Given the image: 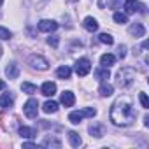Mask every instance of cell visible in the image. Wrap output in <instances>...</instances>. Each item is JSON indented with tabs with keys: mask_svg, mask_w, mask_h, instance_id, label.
Masks as SVG:
<instances>
[{
	"mask_svg": "<svg viewBox=\"0 0 149 149\" xmlns=\"http://www.w3.org/2000/svg\"><path fill=\"white\" fill-rule=\"evenodd\" d=\"M137 119V112L128 97H119L111 107V121L116 126H130Z\"/></svg>",
	"mask_w": 149,
	"mask_h": 149,
	"instance_id": "1",
	"label": "cell"
},
{
	"mask_svg": "<svg viewBox=\"0 0 149 149\" xmlns=\"http://www.w3.org/2000/svg\"><path fill=\"white\" fill-rule=\"evenodd\" d=\"M133 81H135V70H133V68L125 67V68H121V70L118 72V86L126 88V86H130Z\"/></svg>",
	"mask_w": 149,
	"mask_h": 149,
	"instance_id": "2",
	"label": "cell"
},
{
	"mask_svg": "<svg viewBox=\"0 0 149 149\" xmlns=\"http://www.w3.org/2000/svg\"><path fill=\"white\" fill-rule=\"evenodd\" d=\"M95 114H97V111L93 107H86L83 111H74V112H70L68 114V121L72 125H79L83 121V118H93Z\"/></svg>",
	"mask_w": 149,
	"mask_h": 149,
	"instance_id": "3",
	"label": "cell"
},
{
	"mask_svg": "<svg viewBox=\"0 0 149 149\" xmlns=\"http://www.w3.org/2000/svg\"><path fill=\"white\" fill-rule=\"evenodd\" d=\"M74 68H76L77 76L84 77V76H88L90 70H91V61H90L88 58H79V60L76 61V65H74Z\"/></svg>",
	"mask_w": 149,
	"mask_h": 149,
	"instance_id": "4",
	"label": "cell"
},
{
	"mask_svg": "<svg viewBox=\"0 0 149 149\" xmlns=\"http://www.w3.org/2000/svg\"><path fill=\"white\" fill-rule=\"evenodd\" d=\"M28 63L32 68H37V70H47L49 68V61L46 58H42L40 54H32L28 58Z\"/></svg>",
	"mask_w": 149,
	"mask_h": 149,
	"instance_id": "5",
	"label": "cell"
},
{
	"mask_svg": "<svg viewBox=\"0 0 149 149\" xmlns=\"http://www.w3.org/2000/svg\"><path fill=\"white\" fill-rule=\"evenodd\" d=\"M23 112H25V116H26V118H30V119L37 118V112H39V102H37L35 98H30V100L25 104Z\"/></svg>",
	"mask_w": 149,
	"mask_h": 149,
	"instance_id": "6",
	"label": "cell"
},
{
	"mask_svg": "<svg viewBox=\"0 0 149 149\" xmlns=\"http://www.w3.org/2000/svg\"><path fill=\"white\" fill-rule=\"evenodd\" d=\"M125 9H126V13L128 14H133L135 11H139V13H146V6L144 4H139L137 0H126L125 2Z\"/></svg>",
	"mask_w": 149,
	"mask_h": 149,
	"instance_id": "7",
	"label": "cell"
},
{
	"mask_svg": "<svg viewBox=\"0 0 149 149\" xmlns=\"http://www.w3.org/2000/svg\"><path fill=\"white\" fill-rule=\"evenodd\" d=\"M37 26H39L40 32H54L58 28V23L53 21V19H42V21H39Z\"/></svg>",
	"mask_w": 149,
	"mask_h": 149,
	"instance_id": "8",
	"label": "cell"
},
{
	"mask_svg": "<svg viewBox=\"0 0 149 149\" xmlns=\"http://www.w3.org/2000/svg\"><path fill=\"white\" fill-rule=\"evenodd\" d=\"M130 35H133L135 39H140V37H144V33H146V28H144V25L142 23H133L132 26H130Z\"/></svg>",
	"mask_w": 149,
	"mask_h": 149,
	"instance_id": "9",
	"label": "cell"
},
{
	"mask_svg": "<svg viewBox=\"0 0 149 149\" xmlns=\"http://www.w3.org/2000/svg\"><path fill=\"white\" fill-rule=\"evenodd\" d=\"M6 74H7L9 79H16V77L19 76V67H18V63L11 61V63L6 67Z\"/></svg>",
	"mask_w": 149,
	"mask_h": 149,
	"instance_id": "10",
	"label": "cell"
},
{
	"mask_svg": "<svg viewBox=\"0 0 149 149\" xmlns=\"http://www.w3.org/2000/svg\"><path fill=\"white\" fill-rule=\"evenodd\" d=\"M40 91H42V95H44V97H53V95L56 93V84H54V83H51V81H47V83H44V84H42Z\"/></svg>",
	"mask_w": 149,
	"mask_h": 149,
	"instance_id": "11",
	"label": "cell"
},
{
	"mask_svg": "<svg viewBox=\"0 0 149 149\" xmlns=\"http://www.w3.org/2000/svg\"><path fill=\"white\" fill-rule=\"evenodd\" d=\"M61 104L65 107H72L74 104H76V97H74L72 91H63L61 93Z\"/></svg>",
	"mask_w": 149,
	"mask_h": 149,
	"instance_id": "12",
	"label": "cell"
},
{
	"mask_svg": "<svg viewBox=\"0 0 149 149\" xmlns=\"http://www.w3.org/2000/svg\"><path fill=\"white\" fill-rule=\"evenodd\" d=\"M95 77L100 81V83H105L109 77H111V72L107 70V67H102V68H97V72H95Z\"/></svg>",
	"mask_w": 149,
	"mask_h": 149,
	"instance_id": "13",
	"label": "cell"
},
{
	"mask_svg": "<svg viewBox=\"0 0 149 149\" xmlns=\"http://www.w3.org/2000/svg\"><path fill=\"white\" fill-rule=\"evenodd\" d=\"M84 28L88 30V32H97L98 30V23H97V19L95 18H91V16H88L86 19H84Z\"/></svg>",
	"mask_w": 149,
	"mask_h": 149,
	"instance_id": "14",
	"label": "cell"
},
{
	"mask_svg": "<svg viewBox=\"0 0 149 149\" xmlns=\"http://www.w3.org/2000/svg\"><path fill=\"white\" fill-rule=\"evenodd\" d=\"M100 63H102L104 67H111V65H114V63H116V56H114V54H111V53H105V54H102V56H100Z\"/></svg>",
	"mask_w": 149,
	"mask_h": 149,
	"instance_id": "15",
	"label": "cell"
},
{
	"mask_svg": "<svg viewBox=\"0 0 149 149\" xmlns=\"http://www.w3.org/2000/svg\"><path fill=\"white\" fill-rule=\"evenodd\" d=\"M13 104H14V98H13V95L6 93V95H2V97H0V105H2L4 109H11V107H13Z\"/></svg>",
	"mask_w": 149,
	"mask_h": 149,
	"instance_id": "16",
	"label": "cell"
},
{
	"mask_svg": "<svg viewBox=\"0 0 149 149\" xmlns=\"http://www.w3.org/2000/svg\"><path fill=\"white\" fill-rule=\"evenodd\" d=\"M70 74H72V70H70V67H67V65H61V67L56 70V76H58L60 79H68Z\"/></svg>",
	"mask_w": 149,
	"mask_h": 149,
	"instance_id": "17",
	"label": "cell"
},
{
	"mask_svg": "<svg viewBox=\"0 0 149 149\" xmlns=\"http://www.w3.org/2000/svg\"><path fill=\"white\" fill-rule=\"evenodd\" d=\"M88 130H90L91 137H102V135H104V126H102V125H98V123H93Z\"/></svg>",
	"mask_w": 149,
	"mask_h": 149,
	"instance_id": "18",
	"label": "cell"
},
{
	"mask_svg": "<svg viewBox=\"0 0 149 149\" xmlns=\"http://www.w3.org/2000/svg\"><path fill=\"white\" fill-rule=\"evenodd\" d=\"M68 140H70V146H72V147H79L81 142H83L77 132H70V133H68Z\"/></svg>",
	"mask_w": 149,
	"mask_h": 149,
	"instance_id": "19",
	"label": "cell"
},
{
	"mask_svg": "<svg viewBox=\"0 0 149 149\" xmlns=\"http://www.w3.org/2000/svg\"><path fill=\"white\" fill-rule=\"evenodd\" d=\"M98 93H100L102 97H111V95L114 93V88H112V84H107V83H102V86H100V90H98Z\"/></svg>",
	"mask_w": 149,
	"mask_h": 149,
	"instance_id": "20",
	"label": "cell"
},
{
	"mask_svg": "<svg viewBox=\"0 0 149 149\" xmlns=\"http://www.w3.org/2000/svg\"><path fill=\"white\" fill-rule=\"evenodd\" d=\"M42 109H44V112H47V114H54V112L58 111V104L53 102V100H47V102L42 105Z\"/></svg>",
	"mask_w": 149,
	"mask_h": 149,
	"instance_id": "21",
	"label": "cell"
},
{
	"mask_svg": "<svg viewBox=\"0 0 149 149\" xmlns=\"http://www.w3.org/2000/svg\"><path fill=\"white\" fill-rule=\"evenodd\" d=\"M19 135H21V137H25V139H33V137L37 135V132H35L33 128L21 126V128H19Z\"/></svg>",
	"mask_w": 149,
	"mask_h": 149,
	"instance_id": "22",
	"label": "cell"
},
{
	"mask_svg": "<svg viewBox=\"0 0 149 149\" xmlns=\"http://www.w3.org/2000/svg\"><path fill=\"white\" fill-rule=\"evenodd\" d=\"M21 90H23L25 93H28V95L37 93V86H35V84H30V83H23V84H21Z\"/></svg>",
	"mask_w": 149,
	"mask_h": 149,
	"instance_id": "23",
	"label": "cell"
},
{
	"mask_svg": "<svg viewBox=\"0 0 149 149\" xmlns=\"http://www.w3.org/2000/svg\"><path fill=\"white\" fill-rule=\"evenodd\" d=\"M98 40H100L102 44H107V46L114 44V39H112L109 33H100V35H98Z\"/></svg>",
	"mask_w": 149,
	"mask_h": 149,
	"instance_id": "24",
	"label": "cell"
},
{
	"mask_svg": "<svg viewBox=\"0 0 149 149\" xmlns=\"http://www.w3.org/2000/svg\"><path fill=\"white\" fill-rule=\"evenodd\" d=\"M114 21L119 23V25H125V23H128V18L123 13H114Z\"/></svg>",
	"mask_w": 149,
	"mask_h": 149,
	"instance_id": "25",
	"label": "cell"
},
{
	"mask_svg": "<svg viewBox=\"0 0 149 149\" xmlns=\"http://www.w3.org/2000/svg\"><path fill=\"white\" fill-rule=\"evenodd\" d=\"M13 37V33L7 30V28H4V26H0V39H2V40H9Z\"/></svg>",
	"mask_w": 149,
	"mask_h": 149,
	"instance_id": "26",
	"label": "cell"
},
{
	"mask_svg": "<svg viewBox=\"0 0 149 149\" xmlns=\"http://www.w3.org/2000/svg\"><path fill=\"white\" fill-rule=\"evenodd\" d=\"M42 146H47V147H49V146H54V147H60L61 144H60L58 140H54V139H46V140L42 142Z\"/></svg>",
	"mask_w": 149,
	"mask_h": 149,
	"instance_id": "27",
	"label": "cell"
},
{
	"mask_svg": "<svg viewBox=\"0 0 149 149\" xmlns=\"http://www.w3.org/2000/svg\"><path fill=\"white\" fill-rule=\"evenodd\" d=\"M139 98H140V104H142V107H144V109H147V107H149L147 95H146V93H140V95H139Z\"/></svg>",
	"mask_w": 149,
	"mask_h": 149,
	"instance_id": "28",
	"label": "cell"
},
{
	"mask_svg": "<svg viewBox=\"0 0 149 149\" xmlns=\"http://www.w3.org/2000/svg\"><path fill=\"white\" fill-rule=\"evenodd\" d=\"M118 56L119 58H125L126 56V46H119L118 47Z\"/></svg>",
	"mask_w": 149,
	"mask_h": 149,
	"instance_id": "29",
	"label": "cell"
},
{
	"mask_svg": "<svg viewBox=\"0 0 149 149\" xmlns=\"http://www.w3.org/2000/svg\"><path fill=\"white\" fill-rule=\"evenodd\" d=\"M47 44L53 46V47H56V46H58V37H49V39H47Z\"/></svg>",
	"mask_w": 149,
	"mask_h": 149,
	"instance_id": "30",
	"label": "cell"
},
{
	"mask_svg": "<svg viewBox=\"0 0 149 149\" xmlns=\"http://www.w3.org/2000/svg\"><path fill=\"white\" fill-rule=\"evenodd\" d=\"M119 4H121V0H109V4H107V6H109V7H112V9H114V7H118V6H119Z\"/></svg>",
	"mask_w": 149,
	"mask_h": 149,
	"instance_id": "31",
	"label": "cell"
},
{
	"mask_svg": "<svg viewBox=\"0 0 149 149\" xmlns=\"http://www.w3.org/2000/svg\"><path fill=\"white\" fill-rule=\"evenodd\" d=\"M4 88H6V83H4V81H0V90H4Z\"/></svg>",
	"mask_w": 149,
	"mask_h": 149,
	"instance_id": "32",
	"label": "cell"
},
{
	"mask_svg": "<svg viewBox=\"0 0 149 149\" xmlns=\"http://www.w3.org/2000/svg\"><path fill=\"white\" fill-rule=\"evenodd\" d=\"M68 2H77V0H68Z\"/></svg>",
	"mask_w": 149,
	"mask_h": 149,
	"instance_id": "33",
	"label": "cell"
},
{
	"mask_svg": "<svg viewBox=\"0 0 149 149\" xmlns=\"http://www.w3.org/2000/svg\"><path fill=\"white\" fill-rule=\"evenodd\" d=\"M0 56H2V47H0Z\"/></svg>",
	"mask_w": 149,
	"mask_h": 149,
	"instance_id": "34",
	"label": "cell"
},
{
	"mask_svg": "<svg viewBox=\"0 0 149 149\" xmlns=\"http://www.w3.org/2000/svg\"><path fill=\"white\" fill-rule=\"evenodd\" d=\"M2 2H4V0H0V6H2Z\"/></svg>",
	"mask_w": 149,
	"mask_h": 149,
	"instance_id": "35",
	"label": "cell"
}]
</instances>
